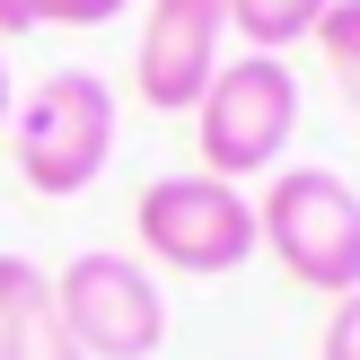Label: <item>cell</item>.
<instances>
[{
  "label": "cell",
  "mask_w": 360,
  "mask_h": 360,
  "mask_svg": "<svg viewBox=\"0 0 360 360\" xmlns=\"http://www.w3.org/2000/svg\"><path fill=\"white\" fill-rule=\"evenodd\" d=\"M9 150H18V176H27L44 202H70L105 176L115 158V88L97 70H53L35 79V97L9 105Z\"/></svg>",
  "instance_id": "1"
},
{
  "label": "cell",
  "mask_w": 360,
  "mask_h": 360,
  "mask_svg": "<svg viewBox=\"0 0 360 360\" xmlns=\"http://www.w3.org/2000/svg\"><path fill=\"white\" fill-rule=\"evenodd\" d=\"M255 246H273V264L290 281L326 299L360 290V193L334 167H281L255 202Z\"/></svg>",
  "instance_id": "2"
},
{
  "label": "cell",
  "mask_w": 360,
  "mask_h": 360,
  "mask_svg": "<svg viewBox=\"0 0 360 360\" xmlns=\"http://www.w3.org/2000/svg\"><path fill=\"white\" fill-rule=\"evenodd\" d=\"M299 132V79L281 53H246L220 62L211 88L193 97V141H202V176L246 185V176H273L281 150Z\"/></svg>",
  "instance_id": "3"
},
{
  "label": "cell",
  "mask_w": 360,
  "mask_h": 360,
  "mask_svg": "<svg viewBox=\"0 0 360 360\" xmlns=\"http://www.w3.org/2000/svg\"><path fill=\"white\" fill-rule=\"evenodd\" d=\"M141 229V255L158 273H185V281H220L255 255V202L246 185H220V176H158L132 211Z\"/></svg>",
  "instance_id": "4"
},
{
  "label": "cell",
  "mask_w": 360,
  "mask_h": 360,
  "mask_svg": "<svg viewBox=\"0 0 360 360\" xmlns=\"http://www.w3.org/2000/svg\"><path fill=\"white\" fill-rule=\"evenodd\" d=\"M53 281V316L62 334L79 343L88 360H150L167 343V299H158L150 264L141 255H115V246H79Z\"/></svg>",
  "instance_id": "5"
},
{
  "label": "cell",
  "mask_w": 360,
  "mask_h": 360,
  "mask_svg": "<svg viewBox=\"0 0 360 360\" xmlns=\"http://www.w3.org/2000/svg\"><path fill=\"white\" fill-rule=\"evenodd\" d=\"M220 44H229V0H150V18H141V97L158 105V115H193V97L211 88V70H220Z\"/></svg>",
  "instance_id": "6"
},
{
  "label": "cell",
  "mask_w": 360,
  "mask_h": 360,
  "mask_svg": "<svg viewBox=\"0 0 360 360\" xmlns=\"http://www.w3.org/2000/svg\"><path fill=\"white\" fill-rule=\"evenodd\" d=\"M0 360H88L53 316V281L27 255H0Z\"/></svg>",
  "instance_id": "7"
},
{
  "label": "cell",
  "mask_w": 360,
  "mask_h": 360,
  "mask_svg": "<svg viewBox=\"0 0 360 360\" xmlns=\"http://www.w3.org/2000/svg\"><path fill=\"white\" fill-rule=\"evenodd\" d=\"M326 9L334 0H229V27L246 35V53H281V44H299V35H316Z\"/></svg>",
  "instance_id": "8"
},
{
  "label": "cell",
  "mask_w": 360,
  "mask_h": 360,
  "mask_svg": "<svg viewBox=\"0 0 360 360\" xmlns=\"http://www.w3.org/2000/svg\"><path fill=\"white\" fill-rule=\"evenodd\" d=\"M132 0H0V35H35V27H115Z\"/></svg>",
  "instance_id": "9"
},
{
  "label": "cell",
  "mask_w": 360,
  "mask_h": 360,
  "mask_svg": "<svg viewBox=\"0 0 360 360\" xmlns=\"http://www.w3.org/2000/svg\"><path fill=\"white\" fill-rule=\"evenodd\" d=\"M316 53H326V70H334V88L360 105V0H334L326 18H316Z\"/></svg>",
  "instance_id": "10"
},
{
  "label": "cell",
  "mask_w": 360,
  "mask_h": 360,
  "mask_svg": "<svg viewBox=\"0 0 360 360\" xmlns=\"http://www.w3.org/2000/svg\"><path fill=\"white\" fill-rule=\"evenodd\" d=\"M326 360H360V290L334 299V316H326Z\"/></svg>",
  "instance_id": "11"
},
{
  "label": "cell",
  "mask_w": 360,
  "mask_h": 360,
  "mask_svg": "<svg viewBox=\"0 0 360 360\" xmlns=\"http://www.w3.org/2000/svg\"><path fill=\"white\" fill-rule=\"evenodd\" d=\"M9 105H18V88H9V62H0V132H9Z\"/></svg>",
  "instance_id": "12"
}]
</instances>
